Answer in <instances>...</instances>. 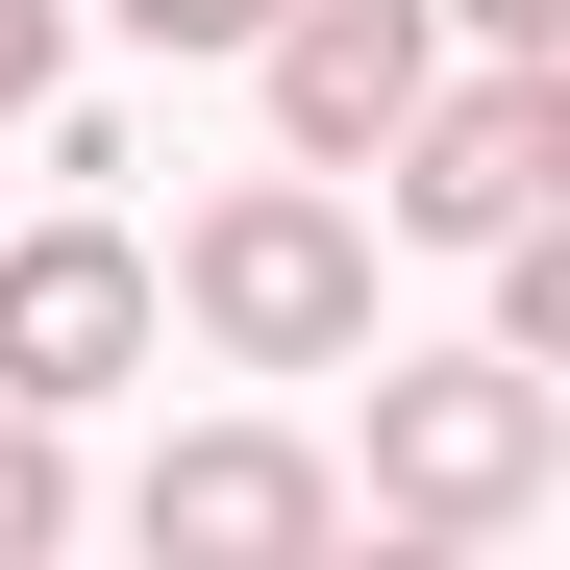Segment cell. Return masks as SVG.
I'll return each instance as SVG.
<instances>
[{
    "instance_id": "cell-5",
    "label": "cell",
    "mask_w": 570,
    "mask_h": 570,
    "mask_svg": "<svg viewBox=\"0 0 570 570\" xmlns=\"http://www.w3.org/2000/svg\"><path fill=\"white\" fill-rule=\"evenodd\" d=\"M149 372V248L125 224H0V397L75 422V397H125Z\"/></svg>"
},
{
    "instance_id": "cell-1",
    "label": "cell",
    "mask_w": 570,
    "mask_h": 570,
    "mask_svg": "<svg viewBox=\"0 0 570 570\" xmlns=\"http://www.w3.org/2000/svg\"><path fill=\"white\" fill-rule=\"evenodd\" d=\"M174 298H199L224 372H347V347H372V224L323 199V174H248V199H199Z\"/></svg>"
},
{
    "instance_id": "cell-6",
    "label": "cell",
    "mask_w": 570,
    "mask_h": 570,
    "mask_svg": "<svg viewBox=\"0 0 570 570\" xmlns=\"http://www.w3.org/2000/svg\"><path fill=\"white\" fill-rule=\"evenodd\" d=\"M149 546L174 570H298V546H347V471L273 446V422H199V446H149Z\"/></svg>"
},
{
    "instance_id": "cell-9",
    "label": "cell",
    "mask_w": 570,
    "mask_h": 570,
    "mask_svg": "<svg viewBox=\"0 0 570 570\" xmlns=\"http://www.w3.org/2000/svg\"><path fill=\"white\" fill-rule=\"evenodd\" d=\"M273 0H125V50H248Z\"/></svg>"
},
{
    "instance_id": "cell-4",
    "label": "cell",
    "mask_w": 570,
    "mask_h": 570,
    "mask_svg": "<svg viewBox=\"0 0 570 570\" xmlns=\"http://www.w3.org/2000/svg\"><path fill=\"white\" fill-rule=\"evenodd\" d=\"M248 75H273V149H298V174H372V149H397V100L446 75V0H273Z\"/></svg>"
},
{
    "instance_id": "cell-10",
    "label": "cell",
    "mask_w": 570,
    "mask_h": 570,
    "mask_svg": "<svg viewBox=\"0 0 570 570\" xmlns=\"http://www.w3.org/2000/svg\"><path fill=\"white\" fill-rule=\"evenodd\" d=\"M446 26H471V50H570V0H446Z\"/></svg>"
},
{
    "instance_id": "cell-8",
    "label": "cell",
    "mask_w": 570,
    "mask_h": 570,
    "mask_svg": "<svg viewBox=\"0 0 570 570\" xmlns=\"http://www.w3.org/2000/svg\"><path fill=\"white\" fill-rule=\"evenodd\" d=\"M50 75H75V0H0V125H50Z\"/></svg>"
},
{
    "instance_id": "cell-7",
    "label": "cell",
    "mask_w": 570,
    "mask_h": 570,
    "mask_svg": "<svg viewBox=\"0 0 570 570\" xmlns=\"http://www.w3.org/2000/svg\"><path fill=\"white\" fill-rule=\"evenodd\" d=\"M26 546H75V446H50L26 397H0V570H26Z\"/></svg>"
},
{
    "instance_id": "cell-2",
    "label": "cell",
    "mask_w": 570,
    "mask_h": 570,
    "mask_svg": "<svg viewBox=\"0 0 570 570\" xmlns=\"http://www.w3.org/2000/svg\"><path fill=\"white\" fill-rule=\"evenodd\" d=\"M570 471V397L521 347H446V372H372V497H397L422 546H497L521 497Z\"/></svg>"
},
{
    "instance_id": "cell-3",
    "label": "cell",
    "mask_w": 570,
    "mask_h": 570,
    "mask_svg": "<svg viewBox=\"0 0 570 570\" xmlns=\"http://www.w3.org/2000/svg\"><path fill=\"white\" fill-rule=\"evenodd\" d=\"M546 174H570V50H497V75H422V100H397L372 199H397L422 248H497Z\"/></svg>"
}]
</instances>
